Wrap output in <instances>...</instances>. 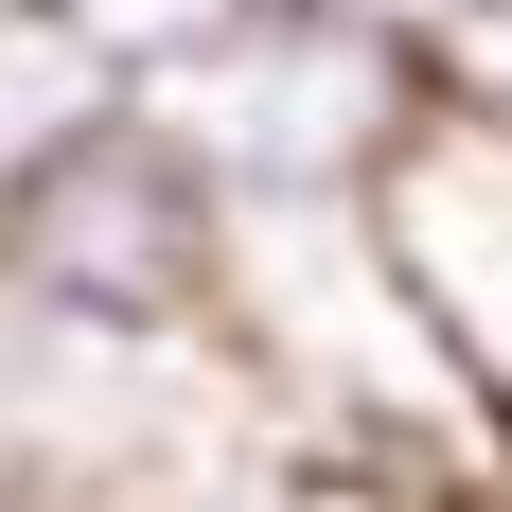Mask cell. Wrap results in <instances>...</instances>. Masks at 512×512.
<instances>
[{
  "label": "cell",
  "instance_id": "cell-3",
  "mask_svg": "<svg viewBox=\"0 0 512 512\" xmlns=\"http://www.w3.org/2000/svg\"><path fill=\"white\" fill-rule=\"evenodd\" d=\"M142 106L212 159V195H371L407 159V124L442 106V71L389 53V36H354V18H318V0H248Z\"/></svg>",
  "mask_w": 512,
  "mask_h": 512
},
{
  "label": "cell",
  "instance_id": "cell-7",
  "mask_svg": "<svg viewBox=\"0 0 512 512\" xmlns=\"http://www.w3.org/2000/svg\"><path fill=\"white\" fill-rule=\"evenodd\" d=\"M318 18H354V36H389V53H424V71H442L477 0H318Z\"/></svg>",
  "mask_w": 512,
  "mask_h": 512
},
{
  "label": "cell",
  "instance_id": "cell-2",
  "mask_svg": "<svg viewBox=\"0 0 512 512\" xmlns=\"http://www.w3.org/2000/svg\"><path fill=\"white\" fill-rule=\"evenodd\" d=\"M0 301L89 318V336H212V301H230V195H212V159L142 89H106L0 195Z\"/></svg>",
  "mask_w": 512,
  "mask_h": 512
},
{
  "label": "cell",
  "instance_id": "cell-5",
  "mask_svg": "<svg viewBox=\"0 0 512 512\" xmlns=\"http://www.w3.org/2000/svg\"><path fill=\"white\" fill-rule=\"evenodd\" d=\"M106 89H124V71H106V53L71 36L53 0H0V195H18V177H36V159L71 142Z\"/></svg>",
  "mask_w": 512,
  "mask_h": 512
},
{
  "label": "cell",
  "instance_id": "cell-8",
  "mask_svg": "<svg viewBox=\"0 0 512 512\" xmlns=\"http://www.w3.org/2000/svg\"><path fill=\"white\" fill-rule=\"evenodd\" d=\"M0 512H71V495H53V477H18V460H0Z\"/></svg>",
  "mask_w": 512,
  "mask_h": 512
},
{
  "label": "cell",
  "instance_id": "cell-1",
  "mask_svg": "<svg viewBox=\"0 0 512 512\" xmlns=\"http://www.w3.org/2000/svg\"><path fill=\"white\" fill-rule=\"evenodd\" d=\"M230 371H248L283 477L407 512H512V442L477 407V371L442 354L407 248L371 195H230V301H212Z\"/></svg>",
  "mask_w": 512,
  "mask_h": 512
},
{
  "label": "cell",
  "instance_id": "cell-6",
  "mask_svg": "<svg viewBox=\"0 0 512 512\" xmlns=\"http://www.w3.org/2000/svg\"><path fill=\"white\" fill-rule=\"evenodd\" d=\"M53 18H71V36H89L106 71H124V89H159V71H177L195 36H230L248 0H53Z\"/></svg>",
  "mask_w": 512,
  "mask_h": 512
},
{
  "label": "cell",
  "instance_id": "cell-4",
  "mask_svg": "<svg viewBox=\"0 0 512 512\" xmlns=\"http://www.w3.org/2000/svg\"><path fill=\"white\" fill-rule=\"evenodd\" d=\"M371 212H389L442 354L477 371V407H495V442H512V124L495 106H424L407 159L371 177Z\"/></svg>",
  "mask_w": 512,
  "mask_h": 512
}]
</instances>
